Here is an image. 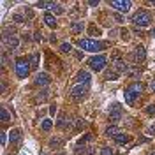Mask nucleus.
Here are the masks:
<instances>
[{
    "instance_id": "nucleus-9",
    "label": "nucleus",
    "mask_w": 155,
    "mask_h": 155,
    "mask_svg": "<svg viewBox=\"0 0 155 155\" xmlns=\"http://www.w3.org/2000/svg\"><path fill=\"white\" fill-rule=\"evenodd\" d=\"M130 2L129 0H113L111 2V7H115L116 11H120V12H127V11L130 9Z\"/></svg>"
},
{
    "instance_id": "nucleus-31",
    "label": "nucleus",
    "mask_w": 155,
    "mask_h": 155,
    "mask_svg": "<svg viewBox=\"0 0 155 155\" xmlns=\"http://www.w3.org/2000/svg\"><path fill=\"white\" fill-rule=\"evenodd\" d=\"M120 37L124 39V41H129V37H130L129 30H127V28H122V30H120Z\"/></svg>"
},
{
    "instance_id": "nucleus-26",
    "label": "nucleus",
    "mask_w": 155,
    "mask_h": 155,
    "mask_svg": "<svg viewBox=\"0 0 155 155\" xmlns=\"http://www.w3.org/2000/svg\"><path fill=\"white\" fill-rule=\"evenodd\" d=\"M88 34H90V35H101V28L95 27V25H90V27H88Z\"/></svg>"
},
{
    "instance_id": "nucleus-14",
    "label": "nucleus",
    "mask_w": 155,
    "mask_h": 155,
    "mask_svg": "<svg viewBox=\"0 0 155 155\" xmlns=\"http://www.w3.org/2000/svg\"><path fill=\"white\" fill-rule=\"evenodd\" d=\"M69 30H71V34H74V35L81 34V32H83V21H72L71 27H69Z\"/></svg>"
},
{
    "instance_id": "nucleus-23",
    "label": "nucleus",
    "mask_w": 155,
    "mask_h": 155,
    "mask_svg": "<svg viewBox=\"0 0 155 155\" xmlns=\"http://www.w3.org/2000/svg\"><path fill=\"white\" fill-rule=\"evenodd\" d=\"M129 88H130V90H132V92H136V94H137V95H141V92H143V85H141V83H130V85H129Z\"/></svg>"
},
{
    "instance_id": "nucleus-17",
    "label": "nucleus",
    "mask_w": 155,
    "mask_h": 155,
    "mask_svg": "<svg viewBox=\"0 0 155 155\" xmlns=\"http://www.w3.org/2000/svg\"><path fill=\"white\" fill-rule=\"evenodd\" d=\"M9 139H11V145H16L19 139H21V130H19V129H14V130H11Z\"/></svg>"
},
{
    "instance_id": "nucleus-38",
    "label": "nucleus",
    "mask_w": 155,
    "mask_h": 155,
    "mask_svg": "<svg viewBox=\"0 0 155 155\" xmlns=\"http://www.w3.org/2000/svg\"><path fill=\"white\" fill-rule=\"evenodd\" d=\"M34 41H35V42H41V41H42V34H41V32H35V34H34Z\"/></svg>"
},
{
    "instance_id": "nucleus-25",
    "label": "nucleus",
    "mask_w": 155,
    "mask_h": 155,
    "mask_svg": "<svg viewBox=\"0 0 155 155\" xmlns=\"http://www.w3.org/2000/svg\"><path fill=\"white\" fill-rule=\"evenodd\" d=\"M48 97H49L48 90H41V92L37 94V101L39 102H44V101H48Z\"/></svg>"
},
{
    "instance_id": "nucleus-46",
    "label": "nucleus",
    "mask_w": 155,
    "mask_h": 155,
    "mask_svg": "<svg viewBox=\"0 0 155 155\" xmlns=\"http://www.w3.org/2000/svg\"><path fill=\"white\" fill-rule=\"evenodd\" d=\"M49 41H51V42H55V41H57V35H55V34H51V37H49Z\"/></svg>"
},
{
    "instance_id": "nucleus-7",
    "label": "nucleus",
    "mask_w": 155,
    "mask_h": 155,
    "mask_svg": "<svg viewBox=\"0 0 155 155\" xmlns=\"http://www.w3.org/2000/svg\"><path fill=\"white\" fill-rule=\"evenodd\" d=\"M106 62H107L106 55H95V57H92L88 60V65H90L92 71L99 72V71H102V69L106 67Z\"/></svg>"
},
{
    "instance_id": "nucleus-13",
    "label": "nucleus",
    "mask_w": 155,
    "mask_h": 155,
    "mask_svg": "<svg viewBox=\"0 0 155 155\" xmlns=\"http://www.w3.org/2000/svg\"><path fill=\"white\" fill-rule=\"evenodd\" d=\"M134 58L137 60V62H143L146 58V49L145 46H136L134 48Z\"/></svg>"
},
{
    "instance_id": "nucleus-32",
    "label": "nucleus",
    "mask_w": 155,
    "mask_h": 155,
    "mask_svg": "<svg viewBox=\"0 0 155 155\" xmlns=\"http://www.w3.org/2000/svg\"><path fill=\"white\" fill-rule=\"evenodd\" d=\"M53 12H55V14H64V7H62V5H58V4H55V7H53Z\"/></svg>"
},
{
    "instance_id": "nucleus-29",
    "label": "nucleus",
    "mask_w": 155,
    "mask_h": 155,
    "mask_svg": "<svg viewBox=\"0 0 155 155\" xmlns=\"http://www.w3.org/2000/svg\"><path fill=\"white\" fill-rule=\"evenodd\" d=\"M60 49H62V53H71V51H72V46H71L69 42H64V44L60 46Z\"/></svg>"
},
{
    "instance_id": "nucleus-19",
    "label": "nucleus",
    "mask_w": 155,
    "mask_h": 155,
    "mask_svg": "<svg viewBox=\"0 0 155 155\" xmlns=\"http://www.w3.org/2000/svg\"><path fill=\"white\" fill-rule=\"evenodd\" d=\"M64 143H65V141H64L62 137H51V139H49V148H62Z\"/></svg>"
},
{
    "instance_id": "nucleus-2",
    "label": "nucleus",
    "mask_w": 155,
    "mask_h": 155,
    "mask_svg": "<svg viewBox=\"0 0 155 155\" xmlns=\"http://www.w3.org/2000/svg\"><path fill=\"white\" fill-rule=\"evenodd\" d=\"M132 23H134L136 27H139V28H143V27H148L150 23H152V14L148 12V11L141 9L137 11L134 16H132V19H130Z\"/></svg>"
},
{
    "instance_id": "nucleus-45",
    "label": "nucleus",
    "mask_w": 155,
    "mask_h": 155,
    "mask_svg": "<svg viewBox=\"0 0 155 155\" xmlns=\"http://www.w3.org/2000/svg\"><path fill=\"white\" fill-rule=\"evenodd\" d=\"M148 134H155V125H152L148 129Z\"/></svg>"
},
{
    "instance_id": "nucleus-28",
    "label": "nucleus",
    "mask_w": 155,
    "mask_h": 155,
    "mask_svg": "<svg viewBox=\"0 0 155 155\" xmlns=\"http://www.w3.org/2000/svg\"><path fill=\"white\" fill-rule=\"evenodd\" d=\"M139 74V69L137 67H129V71L125 72V76H137Z\"/></svg>"
},
{
    "instance_id": "nucleus-35",
    "label": "nucleus",
    "mask_w": 155,
    "mask_h": 155,
    "mask_svg": "<svg viewBox=\"0 0 155 155\" xmlns=\"http://www.w3.org/2000/svg\"><path fill=\"white\" fill-rule=\"evenodd\" d=\"M5 143H7V134L5 132H0V145L5 146Z\"/></svg>"
},
{
    "instance_id": "nucleus-10",
    "label": "nucleus",
    "mask_w": 155,
    "mask_h": 155,
    "mask_svg": "<svg viewBox=\"0 0 155 155\" xmlns=\"http://www.w3.org/2000/svg\"><path fill=\"white\" fill-rule=\"evenodd\" d=\"M34 83H35L37 87H48L49 83H51V78H49L46 72H41V74H37V76H35Z\"/></svg>"
},
{
    "instance_id": "nucleus-47",
    "label": "nucleus",
    "mask_w": 155,
    "mask_h": 155,
    "mask_svg": "<svg viewBox=\"0 0 155 155\" xmlns=\"http://www.w3.org/2000/svg\"><path fill=\"white\" fill-rule=\"evenodd\" d=\"M23 39L25 41H30V34H23Z\"/></svg>"
},
{
    "instance_id": "nucleus-50",
    "label": "nucleus",
    "mask_w": 155,
    "mask_h": 155,
    "mask_svg": "<svg viewBox=\"0 0 155 155\" xmlns=\"http://www.w3.org/2000/svg\"><path fill=\"white\" fill-rule=\"evenodd\" d=\"M150 155H155V152H153V153H150Z\"/></svg>"
},
{
    "instance_id": "nucleus-12",
    "label": "nucleus",
    "mask_w": 155,
    "mask_h": 155,
    "mask_svg": "<svg viewBox=\"0 0 155 155\" xmlns=\"http://www.w3.org/2000/svg\"><path fill=\"white\" fill-rule=\"evenodd\" d=\"M76 81L79 85H88L90 83V72L88 71H79L76 74Z\"/></svg>"
},
{
    "instance_id": "nucleus-11",
    "label": "nucleus",
    "mask_w": 155,
    "mask_h": 155,
    "mask_svg": "<svg viewBox=\"0 0 155 155\" xmlns=\"http://www.w3.org/2000/svg\"><path fill=\"white\" fill-rule=\"evenodd\" d=\"M137 97H139V95H137L136 92H132L129 87L125 88V92H124V99H125V102L129 104V106H134V104H136V99H137Z\"/></svg>"
},
{
    "instance_id": "nucleus-42",
    "label": "nucleus",
    "mask_w": 155,
    "mask_h": 155,
    "mask_svg": "<svg viewBox=\"0 0 155 155\" xmlns=\"http://www.w3.org/2000/svg\"><path fill=\"white\" fill-rule=\"evenodd\" d=\"M2 64H4V65L7 64V53H5V51L2 53Z\"/></svg>"
},
{
    "instance_id": "nucleus-39",
    "label": "nucleus",
    "mask_w": 155,
    "mask_h": 155,
    "mask_svg": "<svg viewBox=\"0 0 155 155\" xmlns=\"http://www.w3.org/2000/svg\"><path fill=\"white\" fill-rule=\"evenodd\" d=\"M85 155H95V150H94L92 146H87V148H85Z\"/></svg>"
},
{
    "instance_id": "nucleus-49",
    "label": "nucleus",
    "mask_w": 155,
    "mask_h": 155,
    "mask_svg": "<svg viewBox=\"0 0 155 155\" xmlns=\"http://www.w3.org/2000/svg\"><path fill=\"white\" fill-rule=\"evenodd\" d=\"M41 155H48V153H46V152H42V153H41Z\"/></svg>"
},
{
    "instance_id": "nucleus-5",
    "label": "nucleus",
    "mask_w": 155,
    "mask_h": 155,
    "mask_svg": "<svg viewBox=\"0 0 155 155\" xmlns=\"http://www.w3.org/2000/svg\"><path fill=\"white\" fill-rule=\"evenodd\" d=\"M30 69H32L30 67V62L25 60V58H18L16 64H14V72H16V76H18L19 79H23V78L28 76Z\"/></svg>"
},
{
    "instance_id": "nucleus-40",
    "label": "nucleus",
    "mask_w": 155,
    "mask_h": 155,
    "mask_svg": "<svg viewBox=\"0 0 155 155\" xmlns=\"http://www.w3.org/2000/svg\"><path fill=\"white\" fill-rule=\"evenodd\" d=\"M25 14H27V18H34V11L30 9V7H25Z\"/></svg>"
},
{
    "instance_id": "nucleus-4",
    "label": "nucleus",
    "mask_w": 155,
    "mask_h": 155,
    "mask_svg": "<svg viewBox=\"0 0 155 155\" xmlns=\"http://www.w3.org/2000/svg\"><path fill=\"white\" fill-rule=\"evenodd\" d=\"M111 69H115L118 74H125L127 71H129V64H127L125 60H122L120 53H113L111 55Z\"/></svg>"
},
{
    "instance_id": "nucleus-6",
    "label": "nucleus",
    "mask_w": 155,
    "mask_h": 155,
    "mask_svg": "<svg viewBox=\"0 0 155 155\" xmlns=\"http://www.w3.org/2000/svg\"><path fill=\"white\" fill-rule=\"evenodd\" d=\"M69 95H71V99H72V101L81 102V101H83V99L88 95V85H79V83H78L76 87L71 88Z\"/></svg>"
},
{
    "instance_id": "nucleus-21",
    "label": "nucleus",
    "mask_w": 155,
    "mask_h": 155,
    "mask_svg": "<svg viewBox=\"0 0 155 155\" xmlns=\"http://www.w3.org/2000/svg\"><path fill=\"white\" fill-rule=\"evenodd\" d=\"M118 76H120V74L116 72L115 69H109V71L106 72V76H104V79H107V81H115V79H118Z\"/></svg>"
},
{
    "instance_id": "nucleus-30",
    "label": "nucleus",
    "mask_w": 155,
    "mask_h": 155,
    "mask_svg": "<svg viewBox=\"0 0 155 155\" xmlns=\"http://www.w3.org/2000/svg\"><path fill=\"white\" fill-rule=\"evenodd\" d=\"M37 7H49V9H53L55 7V2H39Z\"/></svg>"
},
{
    "instance_id": "nucleus-16",
    "label": "nucleus",
    "mask_w": 155,
    "mask_h": 155,
    "mask_svg": "<svg viewBox=\"0 0 155 155\" xmlns=\"http://www.w3.org/2000/svg\"><path fill=\"white\" fill-rule=\"evenodd\" d=\"M44 23L48 25L49 28H55V27H57V18H55L51 12H46V14H44Z\"/></svg>"
},
{
    "instance_id": "nucleus-43",
    "label": "nucleus",
    "mask_w": 155,
    "mask_h": 155,
    "mask_svg": "<svg viewBox=\"0 0 155 155\" xmlns=\"http://www.w3.org/2000/svg\"><path fill=\"white\" fill-rule=\"evenodd\" d=\"M2 92H4V94L7 92V83H5V81H2Z\"/></svg>"
},
{
    "instance_id": "nucleus-1",
    "label": "nucleus",
    "mask_w": 155,
    "mask_h": 155,
    "mask_svg": "<svg viewBox=\"0 0 155 155\" xmlns=\"http://www.w3.org/2000/svg\"><path fill=\"white\" fill-rule=\"evenodd\" d=\"M78 46L87 49V51L97 53L102 48H107V42H99V41H94V39H78Z\"/></svg>"
},
{
    "instance_id": "nucleus-18",
    "label": "nucleus",
    "mask_w": 155,
    "mask_h": 155,
    "mask_svg": "<svg viewBox=\"0 0 155 155\" xmlns=\"http://www.w3.org/2000/svg\"><path fill=\"white\" fill-rule=\"evenodd\" d=\"M104 134H106L107 137H115V136H118V134H120V129H118L116 125H109V127H106Z\"/></svg>"
},
{
    "instance_id": "nucleus-37",
    "label": "nucleus",
    "mask_w": 155,
    "mask_h": 155,
    "mask_svg": "<svg viewBox=\"0 0 155 155\" xmlns=\"http://www.w3.org/2000/svg\"><path fill=\"white\" fill-rule=\"evenodd\" d=\"M115 19L118 21V23H124V21H125V18H124V16H122L120 12H115Z\"/></svg>"
},
{
    "instance_id": "nucleus-24",
    "label": "nucleus",
    "mask_w": 155,
    "mask_h": 155,
    "mask_svg": "<svg viewBox=\"0 0 155 155\" xmlns=\"http://www.w3.org/2000/svg\"><path fill=\"white\" fill-rule=\"evenodd\" d=\"M0 118H2V122H4V124H7V122L11 120V113L5 109V107H2V109H0Z\"/></svg>"
},
{
    "instance_id": "nucleus-8",
    "label": "nucleus",
    "mask_w": 155,
    "mask_h": 155,
    "mask_svg": "<svg viewBox=\"0 0 155 155\" xmlns=\"http://www.w3.org/2000/svg\"><path fill=\"white\" fill-rule=\"evenodd\" d=\"M122 118H124V107L120 106L118 102H115L111 106V111H109V122L111 124H118Z\"/></svg>"
},
{
    "instance_id": "nucleus-15",
    "label": "nucleus",
    "mask_w": 155,
    "mask_h": 155,
    "mask_svg": "<svg viewBox=\"0 0 155 155\" xmlns=\"http://www.w3.org/2000/svg\"><path fill=\"white\" fill-rule=\"evenodd\" d=\"M113 139H115L116 145H127V143L130 141V136H129V134H124V132H120V134L115 136Z\"/></svg>"
},
{
    "instance_id": "nucleus-33",
    "label": "nucleus",
    "mask_w": 155,
    "mask_h": 155,
    "mask_svg": "<svg viewBox=\"0 0 155 155\" xmlns=\"http://www.w3.org/2000/svg\"><path fill=\"white\" fill-rule=\"evenodd\" d=\"M146 113L150 116H155V104H150V106H146Z\"/></svg>"
},
{
    "instance_id": "nucleus-22",
    "label": "nucleus",
    "mask_w": 155,
    "mask_h": 155,
    "mask_svg": "<svg viewBox=\"0 0 155 155\" xmlns=\"http://www.w3.org/2000/svg\"><path fill=\"white\" fill-rule=\"evenodd\" d=\"M51 127H53V120H49V118H46V120H42V122H41V129H42L44 132L51 130Z\"/></svg>"
},
{
    "instance_id": "nucleus-44",
    "label": "nucleus",
    "mask_w": 155,
    "mask_h": 155,
    "mask_svg": "<svg viewBox=\"0 0 155 155\" xmlns=\"http://www.w3.org/2000/svg\"><path fill=\"white\" fill-rule=\"evenodd\" d=\"M150 90L155 94V79H152V83H150Z\"/></svg>"
},
{
    "instance_id": "nucleus-27",
    "label": "nucleus",
    "mask_w": 155,
    "mask_h": 155,
    "mask_svg": "<svg viewBox=\"0 0 155 155\" xmlns=\"http://www.w3.org/2000/svg\"><path fill=\"white\" fill-rule=\"evenodd\" d=\"M101 155H115V150H113L111 146H104V148L101 150Z\"/></svg>"
},
{
    "instance_id": "nucleus-36",
    "label": "nucleus",
    "mask_w": 155,
    "mask_h": 155,
    "mask_svg": "<svg viewBox=\"0 0 155 155\" xmlns=\"http://www.w3.org/2000/svg\"><path fill=\"white\" fill-rule=\"evenodd\" d=\"M90 139H92V136H83V137L78 141V145H85V143H87V141H90Z\"/></svg>"
},
{
    "instance_id": "nucleus-20",
    "label": "nucleus",
    "mask_w": 155,
    "mask_h": 155,
    "mask_svg": "<svg viewBox=\"0 0 155 155\" xmlns=\"http://www.w3.org/2000/svg\"><path fill=\"white\" fill-rule=\"evenodd\" d=\"M39 62H41V55H39V53H32V57H30V67L37 69L39 67Z\"/></svg>"
},
{
    "instance_id": "nucleus-41",
    "label": "nucleus",
    "mask_w": 155,
    "mask_h": 155,
    "mask_svg": "<svg viewBox=\"0 0 155 155\" xmlns=\"http://www.w3.org/2000/svg\"><path fill=\"white\" fill-rule=\"evenodd\" d=\"M81 127H85V122L79 118V120H76V129H81Z\"/></svg>"
},
{
    "instance_id": "nucleus-34",
    "label": "nucleus",
    "mask_w": 155,
    "mask_h": 155,
    "mask_svg": "<svg viewBox=\"0 0 155 155\" xmlns=\"http://www.w3.org/2000/svg\"><path fill=\"white\" fill-rule=\"evenodd\" d=\"M12 21H16V23H23L25 18H23L21 14H12Z\"/></svg>"
},
{
    "instance_id": "nucleus-3",
    "label": "nucleus",
    "mask_w": 155,
    "mask_h": 155,
    "mask_svg": "<svg viewBox=\"0 0 155 155\" xmlns=\"http://www.w3.org/2000/svg\"><path fill=\"white\" fill-rule=\"evenodd\" d=\"M4 44L7 46V49H18L19 46V39L16 35V30L14 28H5L4 30Z\"/></svg>"
},
{
    "instance_id": "nucleus-48",
    "label": "nucleus",
    "mask_w": 155,
    "mask_h": 155,
    "mask_svg": "<svg viewBox=\"0 0 155 155\" xmlns=\"http://www.w3.org/2000/svg\"><path fill=\"white\" fill-rule=\"evenodd\" d=\"M152 35H155V28H153V30H152Z\"/></svg>"
}]
</instances>
